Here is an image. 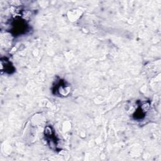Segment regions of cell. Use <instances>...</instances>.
Here are the masks:
<instances>
[{"mask_svg": "<svg viewBox=\"0 0 161 161\" xmlns=\"http://www.w3.org/2000/svg\"><path fill=\"white\" fill-rule=\"evenodd\" d=\"M150 104L145 102H138L135 111L133 113V118L135 120H142L145 118L147 110L148 109Z\"/></svg>", "mask_w": 161, "mask_h": 161, "instance_id": "cell-3", "label": "cell"}, {"mask_svg": "<svg viewBox=\"0 0 161 161\" xmlns=\"http://www.w3.org/2000/svg\"><path fill=\"white\" fill-rule=\"evenodd\" d=\"M45 138L46 139L47 143L49 144L50 147L53 148H55V150H57V138L55 136L54 130L52 128V126H48L45 128Z\"/></svg>", "mask_w": 161, "mask_h": 161, "instance_id": "cell-4", "label": "cell"}, {"mask_svg": "<svg viewBox=\"0 0 161 161\" xmlns=\"http://www.w3.org/2000/svg\"><path fill=\"white\" fill-rule=\"evenodd\" d=\"M28 28L29 26L25 19L16 17L11 21L10 31L14 36H19L25 34L28 31Z\"/></svg>", "mask_w": 161, "mask_h": 161, "instance_id": "cell-1", "label": "cell"}, {"mask_svg": "<svg viewBox=\"0 0 161 161\" xmlns=\"http://www.w3.org/2000/svg\"><path fill=\"white\" fill-rule=\"evenodd\" d=\"M52 93L57 96H67L70 92V87L66 81L63 79H59L55 80L52 89Z\"/></svg>", "mask_w": 161, "mask_h": 161, "instance_id": "cell-2", "label": "cell"}]
</instances>
